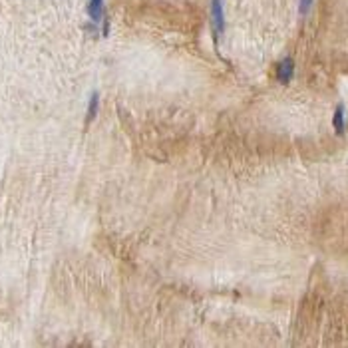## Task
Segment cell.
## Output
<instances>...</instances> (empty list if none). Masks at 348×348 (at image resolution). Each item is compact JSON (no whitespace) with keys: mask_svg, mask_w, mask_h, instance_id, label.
I'll use <instances>...</instances> for the list:
<instances>
[{"mask_svg":"<svg viewBox=\"0 0 348 348\" xmlns=\"http://www.w3.org/2000/svg\"><path fill=\"white\" fill-rule=\"evenodd\" d=\"M294 76V60L292 58H285L279 62L277 66V80L281 84H289Z\"/></svg>","mask_w":348,"mask_h":348,"instance_id":"7a4b0ae2","label":"cell"},{"mask_svg":"<svg viewBox=\"0 0 348 348\" xmlns=\"http://www.w3.org/2000/svg\"><path fill=\"white\" fill-rule=\"evenodd\" d=\"M102 12H104V0H90L88 2V14L94 22H98L102 18Z\"/></svg>","mask_w":348,"mask_h":348,"instance_id":"277c9868","label":"cell"},{"mask_svg":"<svg viewBox=\"0 0 348 348\" xmlns=\"http://www.w3.org/2000/svg\"><path fill=\"white\" fill-rule=\"evenodd\" d=\"M332 125H334V129H336V133H338V135H342V133H344V106H342V104H338V106H336V110H334V116H332Z\"/></svg>","mask_w":348,"mask_h":348,"instance_id":"3957f363","label":"cell"},{"mask_svg":"<svg viewBox=\"0 0 348 348\" xmlns=\"http://www.w3.org/2000/svg\"><path fill=\"white\" fill-rule=\"evenodd\" d=\"M312 2H314V0H300V2H298V12H300L302 16H306L308 10H310V6H312Z\"/></svg>","mask_w":348,"mask_h":348,"instance_id":"8992f818","label":"cell"},{"mask_svg":"<svg viewBox=\"0 0 348 348\" xmlns=\"http://www.w3.org/2000/svg\"><path fill=\"white\" fill-rule=\"evenodd\" d=\"M98 106H100V96H98V94H92V96H90V104H88V116H86V121H92L94 117L98 116Z\"/></svg>","mask_w":348,"mask_h":348,"instance_id":"5b68a950","label":"cell"},{"mask_svg":"<svg viewBox=\"0 0 348 348\" xmlns=\"http://www.w3.org/2000/svg\"><path fill=\"white\" fill-rule=\"evenodd\" d=\"M211 18H213L215 34L221 36L225 32V8H223V0H213L211 2Z\"/></svg>","mask_w":348,"mask_h":348,"instance_id":"6da1fadb","label":"cell"}]
</instances>
